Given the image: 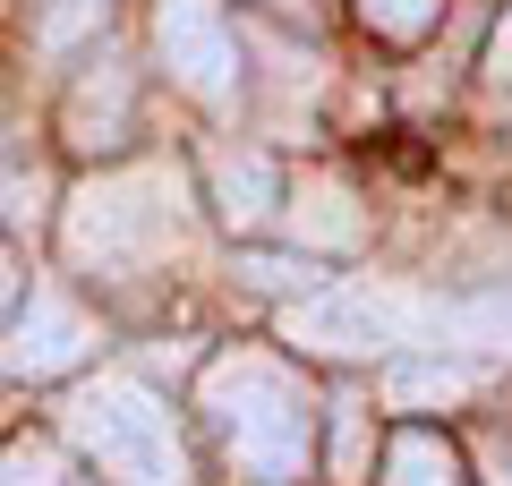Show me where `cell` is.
Listing matches in <instances>:
<instances>
[{"label":"cell","instance_id":"6","mask_svg":"<svg viewBox=\"0 0 512 486\" xmlns=\"http://www.w3.org/2000/svg\"><path fill=\"white\" fill-rule=\"evenodd\" d=\"M94 342H103V333H94V316H86L60 282H43L35 299H18V316L0 324V376L52 384V376H69V367H86Z\"/></svg>","mask_w":512,"mask_h":486},{"label":"cell","instance_id":"19","mask_svg":"<svg viewBox=\"0 0 512 486\" xmlns=\"http://www.w3.org/2000/svg\"><path fill=\"white\" fill-rule=\"evenodd\" d=\"M256 9H274V18H291V26H316V0H256Z\"/></svg>","mask_w":512,"mask_h":486},{"label":"cell","instance_id":"20","mask_svg":"<svg viewBox=\"0 0 512 486\" xmlns=\"http://www.w3.org/2000/svg\"><path fill=\"white\" fill-rule=\"evenodd\" d=\"M0 299H9V265H0Z\"/></svg>","mask_w":512,"mask_h":486},{"label":"cell","instance_id":"1","mask_svg":"<svg viewBox=\"0 0 512 486\" xmlns=\"http://www.w3.org/2000/svg\"><path fill=\"white\" fill-rule=\"evenodd\" d=\"M205 418L248 486H299L316 469V410L299 376L265 350H231L205 367Z\"/></svg>","mask_w":512,"mask_h":486},{"label":"cell","instance_id":"4","mask_svg":"<svg viewBox=\"0 0 512 486\" xmlns=\"http://www.w3.org/2000/svg\"><path fill=\"white\" fill-rule=\"evenodd\" d=\"M308 359H384V350L410 342V299L393 290H308V299L282 316Z\"/></svg>","mask_w":512,"mask_h":486},{"label":"cell","instance_id":"13","mask_svg":"<svg viewBox=\"0 0 512 486\" xmlns=\"http://www.w3.org/2000/svg\"><path fill=\"white\" fill-rule=\"evenodd\" d=\"M436 18H444V0H359V26L376 43H427Z\"/></svg>","mask_w":512,"mask_h":486},{"label":"cell","instance_id":"2","mask_svg":"<svg viewBox=\"0 0 512 486\" xmlns=\"http://www.w3.org/2000/svg\"><path fill=\"white\" fill-rule=\"evenodd\" d=\"M69 435L111 486H188V452L171 435V410L137 376H94L69 393Z\"/></svg>","mask_w":512,"mask_h":486},{"label":"cell","instance_id":"7","mask_svg":"<svg viewBox=\"0 0 512 486\" xmlns=\"http://www.w3.org/2000/svg\"><path fill=\"white\" fill-rule=\"evenodd\" d=\"M205 205H214L231 231H265V222L282 214V171H274V154H256V145H222V154L205 162Z\"/></svg>","mask_w":512,"mask_h":486},{"label":"cell","instance_id":"10","mask_svg":"<svg viewBox=\"0 0 512 486\" xmlns=\"http://www.w3.org/2000/svg\"><path fill=\"white\" fill-rule=\"evenodd\" d=\"M470 367H453V359H393L384 367V401L393 410H453V401H470Z\"/></svg>","mask_w":512,"mask_h":486},{"label":"cell","instance_id":"14","mask_svg":"<svg viewBox=\"0 0 512 486\" xmlns=\"http://www.w3.org/2000/svg\"><path fill=\"white\" fill-rule=\"evenodd\" d=\"M333 478L367 486V410L359 401H333Z\"/></svg>","mask_w":512,"mask_h":486},{"label":"cell","instance_id":"9","mask_svg":"<svg viewBox=\"0 0 512 486\" xmlns=\"http://www.w3.org/2000/svg\"><path fill=\"white\" fill-rule=\"evenodd\" d=\"M282 214H291V231H299V248H308V256H350L367 239V214H359V197H350L342 180L282 188Z\"/></svg>","mask_w":512,"mask_h":486},{"label":"cell","instance_id":"16","mask_svg":"<svg viewBox=\"0 0 512 486\" xmlns=\"http://www.w3.org/2000/svg\"><path fill=\"white\" fill-rule=\"evenodd\" d=\"M248 282H265V290H291V299H308V290H325V273H316V256H248Z\"/></svg>","mask_w":512,"mask_h":486},{"label":"cell","instance_id":"8","mask_svg":"<svg viewBox=\"0 0 512 486\" xmlns=\"http://www.w3.org/2000/svg\"><path fill=\"white\" fill-rule=\"evenodd\" d=\"M60 137H69L77 154H111V145L128 137V69H120V60H94V69L69 86Z\"/></svg>","mask_w":512,"mask_h":486},{"label":"cell","instance_id":"3","mask_svg":"<svg viewBox=\"0 0 512 486\" xmlns=\"http://www.w3.org/2000/svg\"><path fill=\"white\" fill-rule=\"evenodd\" d=\"M69 256L94 273H137L180 239V205H171L163 171H111V180H86L69 197Z\"/></svg>","mask_w":512,"mask_h":486},{"label":"cell","instance_id":"18","mask_svg":"<svg viewBox=\"0 0 512 486\" xmlns=\"http://www.w3.org/2000/svg\"><path fill=\"white\" fill-rule=\"evenodd\" d=\"M487 77H504V86H512V9L495 18V35H487Z\"/></svg>","mask_w":512,"mask_h":486},{"label":"cell","instance_id":"12","mask_svg":"<svg viewBox=\"0 0 512 486\" xmlns=\"http://www.w3.org/2000/svg\"><path fill=\"white\" fill-rule=\"evenodd\" d=\"M103 18H111V0H35V43L43 52H77Z\"/></svg>","mask_w":512,"mask_h":486},{"label":"cell","instance_id":"17","mask_svg":"<svg viewBox=\"0 0 512 486\" xmlns=\"http://www.w3.org/2000/svg\"><path fill=\"white\" fill-rule=\"evenodd\" d=\"M461 333H487L495 350H512V299H478V307H461Z\"/></svg>","mask_w":512,"mask_h":486},{"label":"cell","instance_id":"15","mask_svg":"<svg viewBox=\"0 0 512 486\" xmlns=\"http://www.w3.org/2000/svg\"><path fill=\"white\" fill-rule=\"evenodd\" d=\"M0 486H60V452L43 435H18V444L0 452Z\"/></svg>","mask_w":512,"mask_h":486},{"label":"cell","instance_id":"11","mask_svg":"<svg viewBox=\"0 0 512 486\" xmlns=\"http://www.w3.org/2000/svg\"><path fill=\"white\" fill-rule=\"evenodd\" d=\"M376 486H470V478H461V452L444 444V435L402 427V435H393V452H384V478Z\"/></svg>","mask_w":512,"mask_h":486},{"label":"cell","instance_id":"5","mask_svg":"<svg viewBox=\"0 0 512 486\" xmlns=\"http://www.w3.org/2000/svg\"><path fill=\"white\" fill-rule=\"evenodd\" d=\"M154 60L171 69L180 94L214 111L239 94V43L222 26V0H154Z\"/></svg>","mask_w":512,"mask_h":486}]
</instances>
